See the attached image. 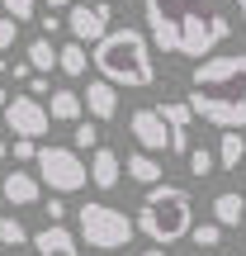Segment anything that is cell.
<instances>
[{
  "label": "cell",
  "instance_id": "d4e9b609",
  "mask_svg": "<svg viewBox=\"0 0 246 256\" xmlns=\"http://www.w3.org/2000/svg\"><path fill=\"white\" fill-rule=\"evenodd\" d=\"M0 5H5V19H14V24H28L38 14V0H0Z\"/></svg>",
  "mask_w": 246,
  "mask_h": 256
},
{
  "label": "cell",
  "instance_id": "44dd1931",
  "mask_svg": "<svg viewBox=\"0 0 246 256\" xmlns=\"http://www.w3.org/2000/svg\"><path fill=\"white\" fill-rule=\"evenodd\" d=\"M190 171H194V180H209V176L218 171V156H213V147H190Z\"/></svg>",
  "mask_w": 246,
  "mask_h": 256
},
{
  "label": "cell",
  "instance_id": "f35d334b",
  "mask_svg": "<svg viewBox=\"0 0 246 256\" xmlns=\"http://www.w3.org/2000/svg\"><path fill=\"white\" fill-rule=\"evenodd\" d=\"M95 256H109V252H95Z\"/></svg>",
  "mask_w": 246,
  "mask_h": 256
},
{
  "label": "cell",
  "instance_id": "1f68e13d",
  "mask_svg": "<svg viewBox=\"0 0 246 256\" xmlns=\"http://www.w3.org/2000/svg\"><path fill=\"white\" fill-rule=\"evenodd\" d=\"M5 104H9V90H5V86H0V110H5Z\"/></svg>",
  "mask_w": 246,
  "mask_h": 256
},
{
  "label": "cell",
  "instance_id": "e0dca14e",
  "mask_svg": "<svg viewBox=\"0 0 246 256\" xmlns=\"http://www.w3.org/2000/svg\"><path fill=\"white\" fill-rule=\"evenodd\" d=\"M24 62H28V72H33V76H52V66H57V48H52V38H28Z\"/></svg>",
  "mask_w": 246,
  "mask_h": 256
},
{
  "label": "cell",
  "instance_id": "2e32d148",
  "mask_svg": "<svg viewBox=\"0 0 246 256\" xmlns=\"http://www.w3.org/2000/svg\"><path fill=\"white\" fill-rule=\"evenodd\" d=\"M43 110H47V119H52V124H81L85 104H81V95H76V90H52Z\"/></svg>",
  "mask_w": 246,
  "mask_h": 256
},
{
  "label": "cell",
  "instance_id": "3957f363",
  "mask_svg": "<svg viewBox=\"0 0 246 256\" xmlns=\"http://www.w3.org/2000/svg\"><path fill=\"white\" fill-rule=\"evenodd\" d=\"M95 57V72L100 81H109L114 90L119 86H133V90H147L156 81V62H152V43H147L142 28L123 24V28H109L100 43L90 48Z\"/></svg>",
  "mask_w": 246,
  "mask_h": 256
},
{
  "label": "cell",
  "instance_id": "f1b7e54d",
  "mask_svg": "<svg viewBox=\"0 0 246 256\" xmlns=\"http://www.w3.org/2000/svg\"><path fill=\"white\" fill-rule=\"evenodd\" d=\"M9 156H14V162H33V156H38V147H33V142H24V138H14Z\"/></svg>",
  "mask_w": 246,
  "mask_h": 256
},
{
  "label": "cell",
  "instance_id": "f546056e",
  "mask_svg": "<svg viewBox=\"0 0 246 256\" xmlns=\"http://www.w3.org/2000/svg\"><path fill=\"white\" fill-rule=\"evenodd\" d=\"M38 28H43V38H52L57 28H62V14H57V10H47V14H38Z\"/></svg>",
  "mask_w": 246,
  "mask_h": 256
},
{
  "label": "cell",
  "instance_id": "d6a6232c",
  "mask_svg": "<svg viewBox=\"0 0 246 256\" xmlns=\"http://www.w3.org/2000/svg\"><path fill=\"white\" fill-rule=\"evenodd\" d=\"M5 156H9V142H5V138H0V162H5Z\"/></svg>",
  "mask_w": 246,
  "mask_h": 256
},
{
  "label": "cell",
  "instance_id": "cb8c5ba5",
  "mask_svg": "<svg viewBox=\"0 0 246 256\" xmlns=\"http://www.w3.org/2000/svg\"><path fill=\"white\" fill-rule=\"evenodd\" d=\"M190 242H194L199 252H213V247L223 242V228H218V223H199V228H190Z\"/></svg>",
  "mask_w": 246,
  "mask_h": 256
},
{
  "label": "cell",
  "instance_id": "8992f818",
  "mask_svg": "<svg viewBox=\"0 0 246 256\" xmlns=\"http://www.w3.org/2000/svg\"><path fill=\"white\" fill-rule=\"evenodd\" d=\"M38 185H47V190H57V200L62 194H76V190H85V162H81V152H71V147H62V142H47V147H38Z\"/></svg>",
  "mask_w": 246,
  "mask_h": 256
},
{
  "label": "cell",
  "instance_id": "8fae6325",
  "mask_svg": "<svg viewBox=\"0 0 246 256\" xmlns=\"http://www.w3.org/2000/svg\"><path fill=\"white\" fill-rule=\"evenodd\" d=\"M28 247L38 256H81V242H76V232L66 223H47V228L28 232Z\"/></svg>",
  "mask_w": 246,
  "mask_h": 256
},
{
  "label": "cell",
  "instance_id": "484cf974",
  "mask_svg": "<svg viewBox=\"0 0 246 256\" xmlns=\"http://www.w3.org/2000/svg\"><path fill=\"white\" fill-rule=\"evenodd\" d=\"M24 86H28V90H24L28 100H43V95H52V81H47V76H28Z\"/></svg>",
  "mask_w": 246,
  "mask_h": 256
},
{
  "label": "cell",
  "instance_id": "836d02e7",
  "mask_svg": "<svg viewBox=\"0 0 246 256\" xmlns=\"http://www.w3.org/2000/svg\"><path fill=\"white\" fill-rule=\"evenodd\" d=\"M142 256H166V252H161V247H147V252H142Z\"/></svg>",
  "mask_w": 246,
  "mask_h": 256
},
{
  "label": "cell",
  "instance_id": "ffe728a7",
  "mask_svg": "<svg viewBox=\"0 0 246 256\" xmlns=\"http://www.w3.org/2000/svg\"><path fill=\"white\" fill-rule=\"evenodd\" d=\"M85 66H90V52H85L81 43H62L57 48V72L62 76H85Z\"/></svg>",
  "mask_w": 246,
  "mask_h": 256
},
{
  "label": "cell",
  "instance_id": "d590c367",
  "mask_svg": "<svg viewBox=\"0 0 246 256\" xmlns=\"http://www.w3.org/2000/svg\"><path fill=\"white\" fill-rule=\"evenodd\" d=\"M5 72H9V66H5V52H0V76H5Z\"/></svg>",
  "mask_w": 246,
  "mask_h": 256
},
{
  "label": "cell",
  "instance_id": "74e56055",
  "mask_svg": "<svg viewBox=\"0 0 246 256\" xmlns=\"http://www.w3.org/2000/svg\"><path fill=\"white\" fill-rule=\"evenodd\" d=\"M100 5H114V0H100Z\"/></svg>",
  "mask_w": 246,
  "mask_h": 256
},
{
  "label": "cell",
  "instance_id": "d6986e66",
  "mask_svg": "<svg viewBox=\"0 0 246 256\" xmlns=\"http://www.w3.org/2000/svg\"><path fill=\"white\" fill-rule=\"evenodd\" d=\"M213 156H218L223 171H237V166L246 162V142H242V133H223L218 147H213Z\"/></svg>",
  "mask_w": 246,
  "mask_h": 256
},
{
  "label": "cell",
  "instance_id": "e575fe53",
  "mask_svg": "<svg viewBox=\"0 0 246 256\" xmlns=\"http://www.w3.org/2000/svg\"><path fill=\"white\" fill-rule=\"evenodd\" d=\"M47 5H52V10H57V5H76V0H47Z\"/></svg>",
  "mask_w": 246,
  "mask_h": 256
},
{
  "label": "cell",
  "instance_id": "4316f807",
  "mask_svg": "<svg viewBox=\"0 0 246 256\" xmlns=\"http://www.w3.org/2000/svg\"><path fill=\"white\" fill-rule=\"evenodd\" d=\"M43 214H47V223H62V218H66V200L47 194V200H43Z\"/></svg>",
  "mask_w": 246,
  "mask_h": 256
},
{
  "label": "cell",
  "instance_id": "30bf717a",
  "mask_svg": "<svg viewBox=\"0 0 246 256\" xmlns=\"http://www.w3.org/2000/svg\"><path fill=\"white\" fill-rule=\"evenodd\" d=\"M156 114H161V124H166L171 152H175V156H185V152H190V128H194L190 104H185V100H166V104H156Z\"/></svg>",
  "mask_w": 246,
  "mask_h": 256
},
{
  "label": "cell",
  "instance_id": "60d3db41",
  "mask_svg": "<svg viewBox=\"0 0 246 256\" xmlns=\"http://www.w3.org/2000/svg\"><path fill=\"white\" fill-rule=\"evenodd\" d=\"M237 256H242V252H237Z\"/></svg>",
  "mask_w": 246,
  "mask_h": 256
},
{
  "label": "cell",
  "instance_id": "9c48e42d",
  "mask_svg": "<svg viewBox=\"0 0 246 256\" xmlns=\"http://www.w3.org/2000/svg\"><path fill=\"white\" fill-rule=\"evenodd\" d=\"M128 133L137 138V147H142L147 156H156V152H166V147H171L166 124H161V114H156V110H133V114H128Z\"/></svg>",
  "mask_w": 246,
  "mask_h": 256
},
{
  "label": "cell",
  "instance_id": "277c9868",
  "mask_svg": "<svg viewBox=\"0 0 246 256\" xmlns=\"http://www.w3.org/2000/svg\"><path fill=\"white\" fill-rule=\"evenodd\" d=\"M133 228L147 232L161 252L171 247V242L190 238V228H194V200H190V190H180V185H171V180L152 185V190L142 194V209H137Z\"/></svg>",
  "mask_w": 246,
  "mask_h": 256
},
{
  "label": "cell",
  "instance_id": "5bb4252c",
  "mask_svg": "<svg viewBox=\"0 0 246 256\" xmlns=\"http://www.w3.org/2000/svg\"><path fill=\"white\" fill-rule=\"evenodd\" d=\"M85 176L95 180V190H114L119 185V176H123V156L114 152V147H95V156H90V166H85Z\"/></svg>",
  "mask_w": 246,
  "mask_h": 256
},
{
  "label": "cell",
  "instance_id": "6da1fadb",
  "mask_svg": "<svg viewBox=\"0 0 246 256\" xmlns=\"http://www.w3.org/2000/svg\"><path fill=\"white\" fill-rule=\"evenodd\" d=\"M147 10V43L175 57H213L223 38H232V24L213 0H142Z\"/></svg>",
  "mask_w": 246,
  "mask_h": 256
},
{
  "label": "cell",
  "instance_id": "52a82bcc",
  "mask_svg": "<svg viewBox=\"0 0 246 256\" xmlns=\"http://www.w3.org/2000/svg\"><path fill=\"white\" fill-rule=\"evenodd\" d=\"M5 128L14 138H24V142H38V138L52 128V119H47V110L38 100H28V95H14V100L5 104Z\"/></svg>",
  "mask_w": 246,
  "mask_h": 256
},
{
  "label": "cell",
  "instance_id": "603a6c76",
  "mask_svg": "<svg viewBox=\"0 0 246 256\" xmlns=\"http://www.w3.org/2000/svg\"><path fill=\"white\" fill-rule=\"evenodd\" d=\"M95 147H100V124H95V119L85 124V119H81V124H76V142H71V152H95Z\"/></svg>",
  "mask_w": 246,
  "mask_h": 256
},
{
  "label": "cell",
  "instance_id": "83f0119b",
  "mask_svg": "<svg viewBox=\"0 0 246 256\" xmlns=\"http://www.w3.org/2000/svg\"><path fill=\"white\" fill-rule=\"evenodd\" d=\"M14 38H19V24L0 14V52H5V48H14Z\"/></svg>",
  "mask_w": 246,
  "mask_h": 256
},
{
  "label": "cell",
  "instance_id": "5b68a950",
  "mask_svg": "<svg viewBox=\"0 0 246 256\" xmlns=\"http://www.w3.org/2000/svg\"><path fill=\"white\" fill-rule=\"evenodd\" d=\"M76 228H81V238L76 242H90V252H119L133 242V218H128L123 209H114V204H100V200H90V204H81L76 209Z\"/></svg>",
  "mask_w": 246,
  "mask_h": 256
},
{
  "label": "cell",
  "instance_id": "4fadbf2b",
  "mask_svg": "<svg viewBox=\"0 0 246 256\" xmlns=\"http://www.w3.org/2000/svg\"><path fill=\"white\" fill-rule=\"evenodd\" d=\"M0 200L14 204V209H28V204L43 200V185H38V176H28V171H9L5 180H0Z\"/></svg>",
  "mask_w": 246,
  "mask_h": 256
},
{
  "label": "cell",
  "instance_id": "8d00e7d4",
  "mask_svg": "<svg viewBox=\"0 0 246 256\" xmlns=\"http://www.w3.org/2000/svg\"><path fill=\"white\" fill-rule=\"evenodd\" d=\"M237 5H242V24H246V0H237Z\"/></svg>",
  "mask_w": 246,
  "mask_h": 256
},
{
  "label": "cell",
  "instance_id": "ac0fdd59",
  "mask_svg": "<svg viewBox=\"0 0 246 256\" xmlns=\"http://www.w3.org/2000/svg\"><path fill=\"white\" fill-rule=\"evenodd\" d=\"M128 176H133L137 185H161V162L156 156H147V152H128Z\"/></svg>",
  "mask_w": 246,
  "mask_h": 256
},
{
  "label": "cell",
  "instance_id": "7c38bea8",
  "mask_svg": "<svg viewBox=\"0 0 246 256\" xmlns=\"http://www.w3.org/2000/svg\"><path fill=\"white\" fill-rule=\"evenodd\" d=\"M81 104H85V114H95V124L119 119V90H114L109 81H100V76L81 90Z\"/></svg>",
  "mask_w": 246,
  "mask_h": 256
},
{
  "label": "cell",
  "instance_id": "7402d4cb",
  "mask_svg": "<svg viewBox=\"0 0 246 256\" xmlns=\"http://www.w3.org/2000/svg\"><path fill=\"white\" fill-rule=\"evenodd\" d=\"M0 242H5V247H28V228L14 218V214L0 218Z\"/></svg>",
  "mask_w": 246,
  "mask_h": 256
},
{
  "label": "cell",
  "instance_id": "ba28073f",
  "mask_svg": "<svg viewBox=\"0 0 246 256\" xmlns=\"http://www.w3.org/2000/svg\"><path fill=\"white\" fill-rule=\"evenodd\" d=\"M66 34H71V43L95 48L104 34H109V5H71V14H66Z\"/></svg>",
  "mask_w": 246,
  "mask_h": 256
},
{
  "label": "cell",
  "instance_id": "ab89813d",
  "mask_svg": "<svg viewBox=\"0 0 246 256\" xmlns=\"http://www.w3.org/2000/svg\"><path fill=\"white\" fill-rule=\"evenodd\" d=\"M0 209H5V200H0Z\"/></svg>",
  "mask_w": 246,
  "mask_h": 256
},
{
  "label": "cell",
  "instance_id": "7a4b0ae2",
  "mask_svg": "<svg viewBox=\"0 0 246 256\" xmlns=\"http://www.w3.org/2000/svg\"><path fill=\"white\" fill-rule=\"evenodd\" d=\"M190 114L218 133L246 128V52H213L190 72Z\"/></svg>",
  "mask_w": 246,
  "mask_h": 256
},
{
  "label": "cell",
  "instance_id": "9a60e30c",
  "mask_svg": "<svg viewBox=\"0 0 246 256\" xmlns=\"http://www.w3.org/2000/svg\"><path fill=\"white\" fill-rule=\"evenodd\" d=\"M242 218H246V194L242 190H223L213 200V223L228 232V228H242Z\"/></svg>",
  "mask_w": 246,
  "mask_h": 256
},
{
  "label": "cell",
  "instance_id": "4dcf8cb0",
  "mask_svg": "<svg viewBox=\"0 0 246 256\" xmlns=\"http://www.w3.org/2000/svg\"><path fill=\"white\" fill-rule=\"evenodd\" d=\"M5 76H14V81H28L33 72H28V62H14V72H5Z\"/></svg>",
  "mask_w": 246,
  "mask_h": 256
}]
</instances>
